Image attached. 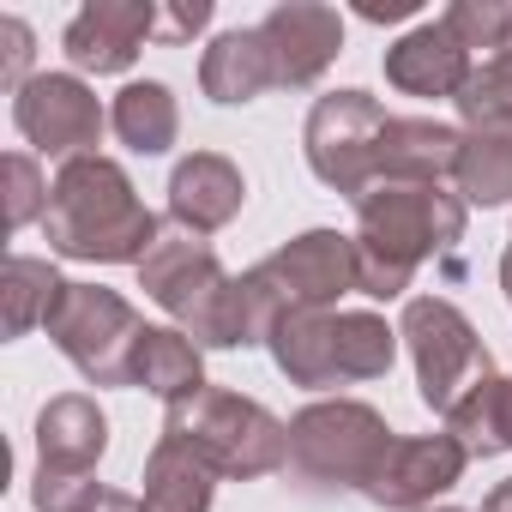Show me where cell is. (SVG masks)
I'll return each instance as SVG.
<instances>
[{
  "label": "cell",
  "instance_id": "cell-1",
  "mask_svg": "<svg viewBox=\"0 0 512 512\" xmlns=\"http://www.w3.org/2000/svg\"><path fill=\"white\" fill-rule=\"evenodd\" d=\"M43 235L61 260L85 266H145V253L163 241V223L127 181L115 157H73L55 175Z\"/></svg>",
  "mask_w": 512,
  "mask_h": 512
},
{
  "label": "cell",
  "instance_id": "cell-2",
  "mask_svg": "<svg viewBox=\"0 0 512 512\" xmlns=\"http://www.w3.org/2000/svg\"><path fill=\"white\" fill-rule=\"evenodd\" d=\"M464 211L470 205L452 187L374 181L356 199V290L374 302H398L422 260L458 247Z\"/></svg>",
  "mask_w": 512,
  "mask_h": 512
},
{
  "label": "cell",
  "instance_id": "cell-3",
  "mask_svg": "<svg viewBox=\"0 0 512 512\" xmlns=\"http://www.w3.org/2000/svg\"><path fill=\"white\" fill-rule=\"evenodd\" d=\"M163 434L193 446L217 476L253 482V476H272L290 464V422H278L266 404H253L241 392L205 386L181 404L163 410Z\"/></svg>",
  "mask_w": 512,
  "mask_h": 512
},
{
  "label": "cell",
  "instance_id": "cell-4",
  "mask_svg": "<svg viewBox=\"0 0 512 512\" xmlns=\"http://www.w3.org/2000/svg\"><path fill=\"white\" fill-rule=\"evenodd\" d=\"M392 428L374 404L362 398H320L308 410L290 416V470L302 488L320 494H344V488H368L374 470L392 452Z\"/></svg>",
  "mask_w": 512,
  "mask_h": 512
},
{
  "label": "cell",
  "instance_id": "cell-5",
  "mask_svg": "<svg viewBox=\"0 0 512 512\" xmlns=\"http://www.w3.org/2000/svg\"><path fill=\"white\" fill-rule=\"evenodd\" d=\"M139 290H145L199 350H223V320H229V290H235V278L223 272L217 247H211L205 235L163 229V241L145 253V266H139Z\"/></svg>",
  "mask_w": 512,
  "mask_h": 512
},
{
  "label": "cell",
  "instance_id": "cell-6",
  "mask_svg": "<svg viewBox=\"0 0 512 512\" xmlns=\"http://www.w3.org/2000/svg\"><path fill=\"white\" fill-rule=\"evenodd\" d=\"M398 338L410 344V362H416V392L422 404L446 422L482 380H494V356L488 344L476 338V326L446 302V296H410L404 302V326Z\"/></svg>",
  "mask_w": 512,
  "mask_h": 512
},
{
  "label": "cell",
  "instance_id": "cell-7",
  "mask_svg": "<svg viewBox=\"0 0 512 512\" xmlns=\"http://www.w3.org/2000/svg\"><path fill=\"white\" fill-rule=\"evenodd\" d=\"M49 338L91 386H133V356H139L145 320L127 296H115L103 284H67L61 308L49 314Z\"/></svg>",
  "mask_w": 512,
  "mask_h": 512
},
{
  "label": "cell",
  "instance_id": "cell-8",
  "mask_svg": "<svg viewBox=\"0 0 512 512\" xmlns=\"http://www.w3.org/2000/svg\"><path fill=\"white\" fill-rule=\"evenodd\" d=\"M386 121L392 115L380 109V97H368V91H326L308 109V127H302L308 169L332 193L362 199L380 181V133H386Z\"/></svg>",
  "mask_w": 512,
  "mask_h": 512
},
{
  "label": "cell",
  "instance_id": "cell-9",
  "mask_svg": "<svg viewBox=\"0 0 512 512\" xmlns=\"http://www.w3.org/2000/svg\"><path fill=\"white\" fill-rule=\"evenodd\" d=\"M13 121H19L31 151H43L55 163H73V157H97L109 109L97 103V91L79 73H37L13 97Z\"/></svg>",
  "mask_w": 512,
  "mask_h": 512
},
{
  "label": "cell",
  "instance_id": "cell-10",
  "mask_svg": "<svg viewBox=\"0 0 512 512\" xmlns=\"http://www.w3.org/2000/svg\"><path fill=\"white\" fill-rule=\"evenodd\" d=\"M464 464H470V452L452 434H398L362 494L386 512H422V506H434V494L458 488Z\"/></svg>",
  "mask_w": 512,
  "mask_h": 512
},
{
  "label": "cell",
  "instance_id": "cell-11",
  "mask_svg": "<svg viewBox=\"0 0 512 512\" xmlns=\"http://www.w3.org/2000/svg\"><path fill=\"white\" fill-rule=\"evenodd\" d=\"M151 37H157V0H91L61 31V49L79 73L109 79V73H127Z\"/></svg>",
  "mask_w": 512,
  "mask_h": 512
},
{
  "label": "cell",
  "instance_id": "cell-12",
  "mask_svg": "<svg viewBox=\"0 0 512 512\" xmlns=\"http://www.w3.org/2000/svg\"><path fill=\"white\" fill-rule=\"evenodd\" d=\"M260 37L272 49V73L284 91L314 85L338 55H344V19L338 7H320V0H284L260 19Z\"/></svg>",
  "mask_w": 512,
  "mask_h": 512
},
{
  "label": "cell",
  "instance_id": "cell-13",
  "mask_svg": "<svg viewBox=\"0 0 512 512\" xmlns=\"http://www.w3.org/2000/svg\"><path fill=\"white\" fill-rule=\"evenodd\" d=\"M260 266L290 296V308H338V296L356 290V235L308 229V235L284 241L272 260H260Z\"/></svg>",
  "mask_w": 512,
  "mask_h": 512
},
{
  "label": "cell",
  "instance_id": "cell-14",
  "mask_svg": "<svg viewBox=\"0 0 512 512\" xmlns=\"http://www.w3.org/2000/svg\"><path fill=\"white\" fill-rule=\"evenodd\" d=\"M470 73H476V55L440 19L404 31L386 49V85H398L404 97H458L470 85Z\"/></svg>",
  "mask_w": 512,
  "mask_h": 512
},
{
  "label": "cell",
  "instance_id": "cell-15",
  "mask_svg": "<svg viewBox=\"0 0 512 512\" xmlns=\"http://www.w3.org/2000/svg\"><path fill=\"white\" fill-rule=\"evenodd\" d=\"M241 199H247V181L223 151H193L169 175V217L187 235H217L241 211Z\"/></svg>",
  "mask_w": 512,
  "mask_h": 512
},
{
  "label": "cell",
  "instance_id": "cell-16",
  "mask_svg": "<svg viewBox=\"0 0 512 512\" xmlns=\"http://www.w3.org/2000/svg\"><path fill=\"white\" fill-rule=\"evenodd\" d=\"M109 452V416L85 392H61L37 410V470L97 476V458Z\"/></svg>",
  "mask_w": 512,
  "mask_h": 512
},
{
  "label": "cell",
  "instance_id": "cell-17",
  "mask_svg": "<svg viewBox=\"0 0 512 512\" xmlns=\"http://www.w3.org/2000/svg\"><path fill=\"white\" fill-rule=\"evenodd\" d=\"M464 133L428 115H392L380 133V181H410V187H440L458 175Z\"/></svg>",
  "mask_w": 512,
  "mask_h": 512
},
{
  "label": "cell",
  "instance_id": "cell-18",
  "mask_svg": "<svg viewBox=\"0 0 512 512\" xmlns=\"http://www.w3.org/2000/svg\"><path fill=\"white\" fill-rule=\"evenodd\" d=\"M199 91L223 109L235 103H253V97H266L278 91V73H272V49L260 37V25H241V31H223L211 37L205 61H199Z\"/></svg>",
  "mask_w": 512,
  "mask_h": 512
},
{
  "label": "cell",
  "instance_id": "cell-19",
  "mask_svg": "<svg viewBox=\"0 0 512 512\" xmlns=\"http://www.w3.org/2000/svg\"><path fill=\"white\" fill-rule=\"evenodd\" d=\"M272 362L290 374V386H344L338 374V314L332 308H296L272 332Z\"/></svg>",
  "mask_w": 512,
  "mask_h": 512
},
{
  "label": "cell",
  "instance_id": "cell-20",
  "mask_svg": "<svg viewBox=\"0 0 512 512\" xmlns=\"http://www.w3.org/2000/svg\"><path fill=\"white\" fill-rule=\"evenodd\" d=\"M211 488H217V470H211L193 446L157 434V446H151V458H145L139 506H145V512H211Z\"/></svg>",
  "mask_w": 512,
  "mask_h": 512
},
{
  "label": "cell",
  "instance_id": "cell-21",
  "mask_svg": "<svg viewBox=\"0 0 512 512\" xmlns=\"http://www.w3.org/2000/svg\"><path fill=\"white\" fill-rule=\"evenodd\" d=\"M109 127L127 151L139 157H163L175 139H181V109H175V91L163 79H133L115 91L109 103Z\"/></svg>",
  "mask_w": 512,
  "mask_h": 512
},
{
  "label": "cell",
  "instance_id": "cell-22",
  "mask_svg": "<svg viewBox=\"0 0 512 512\" xmlns=\"http://www.w3.org/2000/svg\"><path fill=\"white\" fill-rule=\"evenodd\" d=\"M133 386L157 392L163 404H181L193 392H205V368H199V344L181 326H145L139 356H133Z\"/></svg>",
  "mask_w": 512,
  "mask_h": 512
},
{
  "label": "cell",
  "instance_id": "cell-23",
  "mask_svg": "<svg viewBox=\"0 0 512 512\" xmlns=\"http://www.w3.org/2000/svg\"><path fill=\"white\" fill-rule=\"evenodd\" d=\"M61 296H67V278L49 260H37V253H13L7 272H0V326H7V338H25V332L49 326Z\"/></svg>",
  "mask_w": 512,
  "mask_h": 512
},
{
  "label": "cell",
  "instance_id": "cell-24",
  "mask_svg": "<svg viewBox=\"0 0 512 512\" xmlns=\"http://www.w3.org/2000/svg\"><path fill=\"white\" fill-rule=\"evenodd\" d=\"M452 181L464 205H512V127H470Z\"/></svg>",
  "mask_w": 512,
  "mask_h": 512
},
{
  "label": "cell",
  "instance_id": "cell-25",
  "mask_svg": "<svg viewBox=\"0 0 512 512\" xmlns=\"http://www.w3.org/2000/svg\"><path fill=\"white\" fill-rule=\"evenodd\" d=\"M446 434H452L470 458L512 452V374L482 380V386H476L452 416H446Z\"/></svg>",
  "mask_w": 512,
  "mask_h": 512
},
{
  "label": "cell",
  "instance_id": "cell-26",
  "mask_svg": "<svg viewBox=\"0 0 512 512\" xmlns=\"http://www.w3.org/2000/svg\"><path fill=\"white\" fill-rule=\"evenodd\" d=\"M398 356V332L380 320V314H338V374L344 386L350 380H380Z\"/></svg>",
  "mask_w": 512,
  "mask_h": 512
},
{
  "label": "cell",
  "instance_id": "cell-27",
  "mask_svg": "<svg viewBox=\"0 0 512 512\" xmlns=\"http://www.w3.org/2000/svg\"><path fill=\"white\" fill-rule=\"evenodd\" d=\"M452 103L470 127H512V43L500 55H488Z\"/></svg>",
  "mask_w": 512,
  "mask_h": 512
},
{
  "label": "cell",
  "instance_id": "cell-28",
  "mask_svg": "<svg viewBox=\"0 0 512 512\" xmlns=\"http://www.w3.org/2000/svg\"><path fill=\"white\" fill-rule=\"evenodd\" d=\"M49 181H43V163L31 151H7L0 163V211H7V229H25V223H43L49 211Z\"/></svg>",
  "mask_w": 512,
  "mask_h": 512
},
{
  "label": "cell",
  "instance_id": "cell-29",
  "mask_svg": "<svg viewBox=\"0 0 512 512\" xmlns=\"http://www.w3.org/2000/svg\"><path fill=\"white\" fill-rule=\"evenodd\" d=\"M440 25L470 49V55H500L512 43V7L506 0H452V7L440 13Z\"/></svg>",
  "mask_w": 512,
  "mask_h": 512
},
{
  "label": "cell",
  "instance_id": "cell-30",
  "mask_svg": "<svg viewBox=\"0 0 512 512\" xmlns=\"http://www.w3.org/2000/svg\"><path fill=\"white\" fill-rule=\"evenodd\" d=\"M103 494L97 476H67V470H37L31 476V506L37 512H85Z\"/></svg>",
  "mask_w": 512,
  "mask_h": 512
},
{
  "label": "cell",
  "instance_id": "cell-31",
  "mask_svg": "<svg viewBox=\"0 0 512 512\" xmlns=\"http://www.w3.org/2000/svg\"><path fill=\"white\" fill-rule=\"evenodd\" d=\"M31 79H37V73H31V25L7 13V19H0V85L19 97Z\"/></svg>",
  "mask_w": 512,
  "mask_h": 512
},
{
  "label": "cell",
  "instance_id": "cell-32",
  "mask_svg": "<svg viewBox=\"0 0 512 512\" xmlns=\"http://www.w3.org/2000/svg\"><path fill=\"white\" fill-rule=\"evenodd\" d=\"M211 25V0H181V7H157V43H193Z\"/></svg>",
  "mask_w": 512,
  "mask_h": 512
},
{
  "label": "cell",
  "instance_id": "cell-33",
  "mask_svg": "<svg viewBox=\"0 0 512 512\" xmlns=\"http://www.w3.org/2000/svg\"><path fill=\"white\" fill-rule=\"evenodd\" d=\"M410 13H416V0H386V7L368 0V7H362V19H374V25H392V19H410Z\"/></svg>",
  "mask_w": 512,
  "mask_h": 512
},
{
  "label": "cell",
  "instance_id": "cell-34",
  "mask_svg": "<svg viewBox=\"0 0 512 512\" xmlns=\"http://www.w3.org/2000/svg\"><path fill=\"white\" fill-rule=\"evenodd\" d=\"M85 512H145V506H139V494H121V488H103V494H97V500H91Z\"/></svg>",
  "mask_w": 512,
  "mask_h": 512
},
{
  "label": "cell",
  "instance_id": "cell-35",
  "mask_svg": "<svg viewBox=\"0 0 512 512\" xmlns=\"http://www.w3.org/2000/svg\"><path fill=\"white\" fill-rule=\"evenodd\" d=\"M482 512H512V476L488 488V500H482Z\"/></svg>",
  "mask_w": 512,
  "mask_h": 512
},
{
  "label": "cell",
  "instance_id": "cell-36",
  "mask_svg": "<svg viewBox=\"0 0 512 512\" xmlns=\"http://www.w3.org/2000/svg\"><path fill=\"white\" fill-rule=\"evenodd\" d=\"M500 284H506V302H512V253L500 260Z\"/></svg>",
  "mask_w": 512,
  "mask_h": 512
},
{
  "label": "cell",
  "instance_id": "cell-37",
  "mask_svg": "<svg viewBox=\"0 0 512 512\" xmlns=\"http://www.w3.org/2000/svg\"><path fill=\"white\" fill-rule=\"evenodd\" d=\"M422 512H464V506H422Z\"/></svg>",
  "mask_w": 512,
  "mask_h": 512
},
{
  "label": "cell",
  "instance_id": "cell-38",
  "mask_svg": "<svg viewBox=\"0 0 512 512\" xmlns=\"http://www.w3.org/2000/svg\"><path fill=\"white\" fill-rule=\"evenodd\" d=\"M506 253H512V247H506Z\"/></svg>",
  "mask_w": 512,
  "mask_h": 512
}]
</instances>
